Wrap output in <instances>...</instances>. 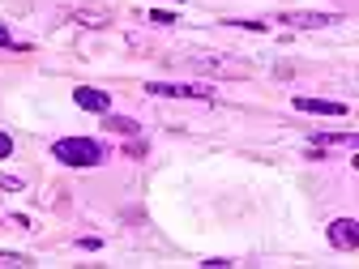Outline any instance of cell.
<instances>
[{
  "mask_svg": "<svg viewBox=\"0 0 359 269\" xmlns=\"http://www.w3.org/2000/svg\"><path fill=\"white\" fill-rule=\"evenodd\" d=\"M150 95H163V99H205L214 103V90L210 85H171V81H146Z\"/></svg>",
  "mask_w": 359,
  "mask_h": 269,
  "instance_id": "7a4b0ae2",
  "label": "cell"
},
{
  "mask_svg": "<svg viewBox=\"0 0 359 269\" xmlns=\"http://www.w3.org/2000/svg\"><path fill=\"white\" fill-rule=\"evenodd\" d=\"M355 171H359V154H355Z\"/></svg>",
  "mask_w": 359,
  "mask_h": 269,
  "instance_id": "7c38bea8",
  "label": "cell"
},
{
  "mask_svg": "<svg viewBox=\"0 0 359 269\" xmlns=\"http://www.w3.org/2000/svg\"><path fill=\"white\" fill-rule=\"evenodd\" d=\"M103 124H107L111 132H124V137H137V132H142V124L128 120V116H103Z\"/></svg>",
  "mask_w": 359,
  "mask_h": 269,
  "instance_id": "52a82bcc",
  "label": "cell"
},
{
  "mask_svg": "<svg viewBox=\"0 0 359 269\" xmlns=\"http://www.w3.org/2000/svg\"><path fill=\"white\" fill-rule=\"evenodd\" d=\"M77 248H86V252H99V248H103V240H95V235H86V240H77Z\"/></svg>",
  "mask_w": 359,
  "mask_h": 269,
  "instance_id": "ba28073f",
  "label": "cell"
},
{
  "mask_svg": "<svg viewBox=\"0 0 359 269\" xmlns=\"http://www.w3.org/2000/svg\"><path fill=\"white\" fill-rule=\"evenodd\" d=\"M52 154L69 167H99L103 163V146L90 142V137H65V142L52 146Z\"/></svg>",
  "mask_w": 359,
  "mask_h": 269,
  "instance_id": "6da1fadb",
  "label": "cell"
},
{
  "mask_svg": "<svg viewBox=\"0 0 359 269\" xmlns=\"http://www.w3.org/2000/svg\"><path fill=\"white\" fill-rule=\"evenodd\" d=\"M0 48H13V39H9V30L0 26Z\"/></svg>",
  "mask_w": 359,
  "mask_h": 269,
  "instance_id": "8fae6325",
  "label": "cell"
},
{
  "mask_svg": "<svg viewBox=\"0 0 359 269\" xmlns=\"http://www.w3.org/2000/svg\"><path fill=\"white\" fill-rule=\"evenodd\" d=\"M330 244L342 248V252L359 248V222H355V218H334V222H330Z\"/></svg>",
  "mask_w": 359,
  "mask_h": 269,
  "instance_id": "3957f363",
  "label": "cell"
},
{
  "mask_svg": "<svg viewBox=\"0 0 359 269\" xmlns=\"http://www.w3.org/2000/svg\"><path fill=\"white\" fill-rule=\"evenodd\" d=\"M295 107H299V111H312V116H346V107L334 103V99H308V95H299Z\"/></svg>",
  "mask_w": 359,
  "mask_h": 269,
  "instance_id": "8992f818",
  "label": "cell"
},
{
  "mask_svg": "<svg viewBox=\"0 0 359 269\" xmlns=\"http://www.w3.org/2000/svg\"><path fill=\"white\" fill-rule=\"evenodd\" d=\"M26 256H13V252H0V265H22Z\"/></svg>",
  "mask_w": 359,
  "mask_h": 269,
  "instance_id": "30bf717a",
  "label": "cell"
},
{
  "mask_svg": "<svg viewBox=\"0 0 359 269\" xmlns=\"http://www.w3.org/2000/svg\"><path fill=\"white\" fill-rule=\"evenodd\" d=\"M73 103L81 111H95V116H107V107H111V99L103 95V90H95V85H77L73 90Z\"/></svg>",
  "mask_w": 359,
  "mask_h": 269,
  "instance_id": "277c9868",
  "label": "cell"
},
{
  "mask_svg": "<svg viewBox=\"0 0 359 269\" xmlns=\"http://www.w3.org/2000/svg\"><path fill=\"white\" fill-rule=\"evenodd\" d=\"M287 26H299V30H317V26H334L338 13H283Z\"/></svg>",
  "mask_w": 359,
  "mask_h": 269,
  "instance_id": "5b68a950",
  "label": "cell"
},
{
  "mask_svg": "<svg viewBox=\"0 0 359 269\" xmlns=\"http://www.w3.org/2000/svg\"><path fill=\"white\" fill-rule=\"evenodd\" d=\"M13 154V137H9V132H0V158H9Z\"/></svg>",
  "mask_w": 359,
  "mask_h": 269,
  "instance_id": "9c48e42d",
  "label": "cell"
}]
</instances>
